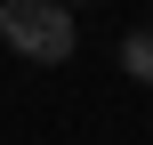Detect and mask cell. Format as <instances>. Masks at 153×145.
<instances>
[{
  "label": "cell",
  "instance_id": "1",
  "mask_svg": "<svg viewBox=\"0 0 153 145\" xmlns=\"http://www.w3.org/2000/svg\"><path fill=\"white\" fill-rule=\"evenodd\" d=\"M0 40L24 57V65H65L81 24H73V0H0Z\"/></svg>",
  "mask_w": 153,
  "mask_h": 145
},
{
  "label": "cell",
  "instance_id": "2",
  "mask_svg": "<svg viewBox=\"0 0 153 145\" xmlns=\"http://www.w3.org/2000/svg\"><path fill=\"white\" fill-rule=\"evenodd\" d=\"M121 73H129L137 89H153V24H137V32H121Z\"/></svg>",
  "mask_w": 153,
  "mask_h": 145
}]
</instances>
